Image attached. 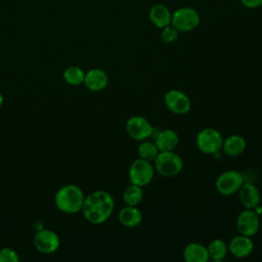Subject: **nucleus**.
Instances as JSON below:
<instances>
[{"mask_svg": "<svg viewBox=\"0 0 262 262\" xmlns=\"http://www.w3.org/2000/svg\"><path fill=\"white\" fill-rule=\"evenodd\" d=\"M84 202L99 209L107 217H110L115 208V202L111 193L104 190H96L85 196Z\"/></svg>", "mask_w": 262, "mask_h": 262, "instance_id": "obj_11", "label": "nucleus"}, {"mask_svg": "<svg viewBox=\"0 0 262 262\" xmlns=\"http://www.w3.org/2000/svg\"><path fill=\"white\" fill-rule=\"evenodd\" d=\"M179 142L178 135L171 129H165L158 133L155 138V143L160 151H172L174 150Z\"/></svg>", "mask_w": 262, "mask_h": 262, "instance_id": "obj_16", "label": "nucleus"}, {"mask_svg": "<svg viewBox=\"0 0 262 262\" xmlns=\"http://www.w3.org/2000/svg\"><path fill=\"white\" fill-rule=\"evenodd\" d=\"M161 38L167 44L173 43L178 38V31L172 25H169L163 28V31L161 33Z\"/></svg>", "mask_w": 262, "mask_h": 262, "instance_id": "obj_25", "label": "nucleus"}, {"mask_svg": "<svg viewBox=\"0 0 262 262\" xmlns=\"http://www.w3.org/2000/svg\"><path fill=\"white\" fill-rule=\"evenodd\" d=\"M244 176L235 170H228L221 173L215 182L216 190L223 195H231L238 191L244 183Z\"/></svg>", "mask_w": 262, "mask_h": 262, "instance_id": "obj_5", "label": "nucleus"}, {"mask_svg": "<svg viewBox=\"0 0 262 262\" xmlns=\"http://www.w3.org/2000/svg\"><path fill=\"white\" fill-rule=\"evenodd\" d=\"M149 20L160 29L171 25L172 13L170 9L164 4H155L148 12Z\"/></svg>", "mask_w": 262, "mask_h": 262, "instance_id": "obj_15", "label": "nucleus"}, {"mask_svg": "<svg viewBox=\"0 0 262 262\" xmlns=\"http://www.w3.org/2000/svg\"><path fill=\"white\" fill-rule=\"evenodd\" d=\"M155 169L164 177H173L179 174L183 167L182 159L174 150L160 151L154 161Z\"/></svg>", "mask_w": 262, "mask_h": 262, "instance_id": "obj_2", "label": "nucleus"}, {"mask_svg": "<svg viewBox=\"0 0 262 262\" xmlns=\"http://www.w3.org/2000/svg\"><path fill=\"white\" fill-rule=\"evenodd\" d=\"M35 248L43 254H52L60 246V239L56 232L50 229H40L35 234L34 238Z\"/></svg>", "mask_w": 262, "mask_h": 262, "instance_id": "obj_7", "label": "nucleus"}, {"mask_svg": "<svg viewBox=\"0 0 262 262\" xmlns=\"http://www.w3.org/2000/svg\"><path fill=\"white\" fill-rule=\"evenodd\" d=\"M207 249L210 259L214 261H221L223 258H225L228 252V245L223 239L215 238L210 242Z\"/></svg>", "mask_w": 262, "mask_h": 262, "instance_id": "obj_20", "label": "nucleus"}, {"mask_svg": "<svg viewBox=\"0 0 262 262\" xmlns=\"http://www.w3.org/2000/svg\"><path fill=\"white\" fill-rule=\"evenodd\" d=\"M119 221L126 227H135L142 221V214L136 206H126L122 208L118 215Z\"/></svg>", "mask_w": 262, "mask_h": 262, "instance_id": "obj_18", "label": "nucleus"}, {"mask_svg": "<svg viewBox=\"0 0 262 262\" xmlns=\"http://www.w3.org/2000/svg\"><path fill=\"white\" fill-rule=\"evenodd\" d=\"M165 105L169 111L176 115H184L189 112L191 102L189 97L182 91L172 89L164 97Z\"/></svg>", "mask_w": 262, "mask_h": 262, "instance_id": "obj_10", "label": "nucleus"}, {"mask_svg": "<svg viewBox=\"0 0 262 262\" xmlns=\"http://www.w3.org/2000/svg\"><path fill=\"white\" fill-rule=\"evenodd\" d=\"M62 77L68 84L78 86L84 82L85 72L77 66H71L64 70Z\"/></svg>", "mask_w": 262, "mask_h": 262, "instance_id": "obj_22", "label": "nucleus"}, {"mask_svg": "<svg viewBox=\"0 0 262 262\" xmlns=\"http://www.w3.org/2000/svg\"><path fill=\"white\" fill-rule=\"evenodd\" d=\"M127 134L134 140L142 141L147 139L152 133L151 124L141 116H133L126 123Z\"/></svg>", "mask_w": 262, "mask_h": 262, "instance_id": "obj_8", "label": "nucleus"}, {"mask_svg": "<svg viewBox=\"0 0 262 262\" xmlns=\"http://www.w3.org/2000/svg\"><path fill=\"white\" fill-rule=\"evenodd\" d=\"M223 137L221 133L214 128H205L201 130L195 138V144L199 150L204 154H215L222 147Z\"/></svg>", "mask_w": 262, "mask_h": 262, "instance_id": "obj_4", "label": "nucleus"}, {"mask_svg": "<svg viewBox=\"0 0 262 262\" xmlns=\"http://www.w3.org/2000/svg\"><path fill=\"white\" fill-rule=\"evenodd\" d=\"M155 171L151 163L140 158L135 160L129 168L130 182L141 187L147 185L152 180Z\"/></svg>", "mask_w": 262, "mask_h": 262, "instance_id": "obj_6", "label": "nucleus"}, {"mask_svg": "<svg viewBox=\"0 0 262 262\" xmlns=\"http://www.w3.org/2000/svg\"><path fill=\"white\" fill-rule=\"evenodd\" d=\"M238 193L239 201L246 209H254L260 203V191L258 187L253 183L244 182L241 188L238 189Z\"/></svg>", "mask_w": 262, "mask_h": 262, "instance_id": "obj_14", "label": "nucleus"}, {"mask_svg": "<svg viewBox=\"0 0 262 262\" xmlns=\"http://www.w3.org/2000/svg\"><path fill=\"white\" fill-rule=\"evenodd\" d=\"M200 24L199 12L191 7H180L174 11L171 25L178 32H189L194 30Z\"/></svg>", "mask_w": 262, "mask_h": 262, "instance_id": "obj_3", "label": "nucleus"}, {"mask_svg": "<svg viewBox=\"0 0 262 262\" xmlns=\"http://www.w3.org/2000/svg\"><path fill=\"white\" fill-rule=\"evenodd\" d=\"M137 151H138V156L140 159L146 160L148 162L155 161V159L157 158V156L160 152L155 141L152 142L149 140H142L138 146Z\"/></svg>", "mask_w": 262, "mask_h": 262, "instance_id": "obj_23", "label": "nucleus"}, {"mask_svg": "<svg viewBox=\"0 0 262 262\" xmlns=\"http://www.w3.org/2000/svg\"><path fill=\"white\" fill-rule=\"evenodd\" d=\"M85 86L94 92L103 90L108 83V77L103 70L91 69L85 73L84 82Z\"/></svg>", "mask_w": 262, "mask_h": 262, "instance_id": "obj_13", "label": "nucleus"}, {"mask_svg": "<svg viewBox=\"0 0 262 262\" xmlns=\"http://www.w3.org/2000/svg\"><path fill=\"white\" fill-rule=\"evenodd\" d=\"M183 258L186 262H207L210 257L206 246L200 243H190L183 250Z\"/></svg>", "mask_w": 262, "mask_h": 262, "instance_id": "obj_17", "label": "nucleus"}, {"mask_svg": "<svg viewBox=\"0 0 262 262\" xmlns=\"http://www.w3.org/2000/svg\"><path fill=\"white\" fill-rule=\"evenodd\" d=\"M254 244L250 236L243 234L234 236L228 244V251L236 258H246L252 254Z\"/></svg>", "mask_w": 262, "mask_h": 262, "instance_id": "obj_12", "label": "nucleus"}, {"mask_svg": "<svg viewBox=\"0 0 262 262\" xmlns=\"http://www.w3.org/2000/svg\"><path fill=\"white\" fill-rule=\"evenodd\" d=\"M241 2L248 8H257L262 5V0H241Z\"/></svg>", "mask_w": 262, "mask_h": 262, "instance_id": "obj_26", "label": "nucleus"}, {"mask_svg": "<svg viewBox=\"0 0 262 262\" xmlns=\"http://www.w3.org/2000/svg\"><path fill=\"white\" fill-rule=\"evenodd\" d=\"M246 139L241 135H231L223 139L222 147L223 151L229 157H236L243 154L246 149Z\"/></svg>", "mask_w": 262, "mask_h": 262, "instance_id": "obj_19", "label": "nucleus"}, {"mask_svg": "<svg viewBox=\"0 0 262 262\" xmlns=\"http://www.w3.org/2000/svg\"><path fill=\"white\" fill-rule=\"evenodd\" d=\"M3 102H4V98H3V95L0 93V106L3 104Z\"/></svg>", "mask_w": 262, "mask_h": 262, "instance_id": "obj_27", "label": "nucleus"}, {"mask_svg": "<svg viewBox=\"0 0 262 262\" xmlns=\"http://www.w3.org/2000/svg\"><path fill=\"white\" fill-rule=\"evenodd\" d=\"M85 195L82 189L75 184H68L60 187L54 196L55 206L63 213L73 214L81 211Z\"/></svg>", "mask_w": 262, "mask_h": 262, "instance_id": "obj_1", "label": "nucleus"}, {"mask_svg": "<svg viewBox=\"0 0 262 262\" xmlns=\"http://www.w3.org/2000/svg\"><path fill=\"white\" fill-rule=\"evenodd\" d=\"M18 253L11 248H0V262H18Z\"/></svg>", "mask_w": 262, "mask_h": 262, "instance_id": "obj_24", "label": "nucleus"}, {"mask_svg": "<svg viewBox=\"0 0 262 262\" xmlns=\"http://www.w3.org/2000/svg\"><path fill=\"white\" fill-rule=\"evenodd\" d=\"M236 227L239 234L250 237L255 235L260 227L258 213L253 209H246L242 211L236 218Z\"/></svg>", "mask_w": 262, "mask_h": 262, "instance_id": "obj_9", "label": "nucleus"}, {"mask_svg": "<svg viewBox=\"0 0 262 262\" xmlns=\"http://www.w3.org/2000/svg\"><path fill=\"white\" fill-rule=\"evenodd\" d=\"M143 199V191L141 186L132 184L125 188L123 192V200L128 206H137Z\"/></svg>", "mask_w": 262, "mask_h": 262, "instance_id": "obj_21", "label": "nucleus"}]
</instances>
